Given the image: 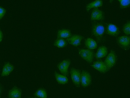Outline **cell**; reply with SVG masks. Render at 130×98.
Returning a JSON list of instances; mask_svg holds the SVG:
<instances>
[{"label": "cell", "mask_w": 130, "mask_h": 98, "mask_svg": "<svg viewBox=\"0 0 130 98\" xmlns=\"http://www.w3.org/2000/svg\"><path fill=\"white\" fill-rule=\"evenodd\" d=\"M107 23L103 21L98 22L93 21L92 24L91 33L95 36L98 43L103 42L105 40L104 35L105 33Z\"/></svg>", "instance_id": "1"}, {"label": "cell", "mask_w": 130, "mask_h": 98, "mask_svg": "<svg viewBox=\"0 0 130 98\" xmlns=\"http://www.w3.org/2000/svg\"><path fill=\"white\" fill-rule=\"evenodd\" d=\"M79 55L84 60L91 63L93 61L95 57V54L93 50L78 49Z\"/></svg>", "instance_id": "2"}, {"label": "cell", "mask_w": 130, "mask_h": 98, "mask_svg": "<svg viewBox=\"0 0 130 98\" xmlns=\"http://www.w3.org/2000/svg\"><path fill=\"white\" fill-rule=\"evenodd\" d=\"M118 61V57L115 51L111 50L109 55L106 57L104 63L107 67L109 70L111 67L115 66Z\"/></svg>", "instance_id": "3"}, {"label": "cell", "mask_w": 130, "mask_h": 98, "mask_svg": "<svg viewBox=\"0 0 130 98\" xmlns=\"http://www.w3.org/2000/svg\"><path fill=\"white\" fill-rule=\"evenodd\" d=\"M70 73L74 84L76 87H80L81 80V70L74 67H72L70 69Z\"/></svg>", "instance_id": "4"}, {"label": "cell", "mask_w": 130, "mask_h": 98, "mask_svg": "<svg viewBox=\"0 0 130 98\" xmlns=\"http://www.w3.org/2000/svg\"><path fill=\"white\" fill-rule=\"evenodd\" d=\"M118 45L124 50H128L130 48V36H122L116 38Z\"/></svg>", "instance_id": "5"}, {"label": "cell", "mask_w": 130, "mask_h": 98, "mask_svg": "<svg viewBox=\"0 0 130 98\" xmlns=\"http://www.w3.org/2000/svg\"><path fill=\"white\" fill-rule=\"evenodd\" d=\"M71 63V61L69 59H66L57 64V67L59 69L61 73L66 77L69 75L68 68Z\"/></svg>", "instance_id": "6"}, {"label": "cell", "mask_w": 130, "mask_h": 98, "mask_svg": "<svg viewBox=\"0 0 130 98\" xmlns=\"http://www.w3.org/2000/svg\"><path fill=\"white\" fill-rule=\"evenodd\" d=\"M80 83L83 88H86L91 84V77L88 71L83 70L81 75Z\"/></svg>", "instance_id": "7"}, {"label": "cell", "mask_w": 130, "mask_h": 98, "mask_svg": "<svg viewBox=\"0 0 130 98\" xmlns=\"http://www.w3.org/2000/svg\"><path fill=\"white\" fill-rule=\"evenodd\" d=\"M105 19V13L101 10H99L98 8H95L93 9L91 12V21H97L100 20L103 21Z\"/></svg>", "instance_id": "8"}, {"label": "cell", "mask_w": 130, "mask_h": 98, "mask_svg": "<svg viewBox=\"0 0 130 98\" xmlns=\"http://www.w3.org/2000/svg\"><path fill=\"white\" fill-rule=\"evenodd\" d=\"M91 66L101 73L105 74L109 71L104 62L101 59L94 61Z\"/></svg>", "instance_id": "9"}, {"label": "cell", "mask_w": 130, "mask_h": 98, "mask_svg": "<svg viewBox=\"0 0 130 98\" xmlns=\"http://www.w3.org/2000/svg\"><path fill=\"white\" fill-rule=\"evenodd\" d=\"M120 32L119 28L112 24H107L106 27L105 33L110 36L117 37L119 35Z\"/></svg>", "instance_id": "10"}, {"label": "cell", "mask_w": 130, "mask_h": 98, "mask_svg": "<svg viewBox=\"0 0 130 98\" xmlns=\"http://www.w3.org/2000/svg\"><path fill=\"white\" fill-rule=\"evenodd\" d=\"M84 39V37L80 35L75 34L72 35L70 37L67 38L66 41L70 44L75 47L80 45V42Z\"/></svg>", "instance_id": "11"}, {"label": "cell", "mask_w": 130, "mask_h": 98, "mask_svg": "<svg viewBox=\"0 0 130 98\" xmlns=\"http://www.w3.org/2000/svg\"><path fill=\"white\" fill-rule=\"evenodd\" d=\"M22 92L21 89L15 86L9 90L7 96L9 98H21Z\"/></svg>", "instance_id": "12"}, {"label": "cell", "mask_w": 130, "mask_h": 98, "mask_svg": "<svg viewBox=\"0 0 130 98\" xmlns=\"http://www.w3.org/2000/svg\"><path fill=\"white\" fill-rule=\"evenodd\" d=\"M14 68L15 67L13 65H12L9 62L5 63L1 76H8L14 69Z\"/></svg>", "instance_id": "13"}, {"label": "cell", "mask_w": 130, "mask_h": 98, "mask_svg": "<svg viewBox=\"0 0 130 98\" xmlns=\"http://www.w3.org/2000/svg\"><path fill=\"white\" fill-rule=\"evenodd\" d=\"M108 50L107 47L102 45L99 47L96 53L95 54V57L97 60L105 57L107 54Z\"/></svg>", "instance_id": "14"}, {"label": "cell", "mask_w": 130, "mask_h": 98, "mask_svg": "<svg viewBox=\"0 0 130 98\" xmlns=\"http://www.w3.org/2000/svg\"><path fill=\"white\" fill-rule=\"evenodd\" d=\"M55 77L57 83L59 84L64 85L68 83L69 79L67 77L60 75L56 71H55Z\"/></svg>", "instance_id": "15"}, {"label": "cell", "mask_w": 130, "mask_h": 98, "mask_svg": "<svg viewBox=\"0 0 130 98\" xmlns=\"http://www.w3.org/2000/svg\"><path fill=\"white\" fill-rule=\"evenodd\" d=\"M103 5V0H95V1L87 5V11L88 12L91 8H98L99 7H102Z\"/></svg>", "instance_id": "16"}, {"label": "cell", "mask_w": 130, "mask_h": 98, "mask_svg": "<svg viewBox=\"0 0 130 98\" xmlns=\"http://www.w3.org/2000/svg\"><path fill=\"white\" fill-rule=\"evenodd\" d=\"M85 47L87 49L93 50L97 47V44L94 40L91 38H87L85 41Z\"/></svg>", "instance_id": "17"}, {"label": "cell", "mask_w": 130, "mask_h": 98, "mask_svg": "<svg viewBox=\"0 0 130 98\" xmlns=\"http://www.w3.org/2000/svg\"><path fill=\"white\" fill-rule=\"evenodd\" d=\"M72 36L71 31L67 29L59 30L57 33V38H68Z\"/></svg>", "instance_id": "18"}, {"label": "cell", "mask_w": 130, "mask_h": 98, "mask_svg": "<svg viewBox=\"0 0 130 98\" xmlns=\"http://www.w3.org/2000/svg\"><path fill=\"white\" fill-rule=\"evenodd\" d=\"M34 95L36 97L40 98H47V93L46 90L44 88H39L34 94Z\"/></svg>", "instance_id": "19"}, {"label": "cell", "mask_w": 130, "mask_h": 98, "mask_svg": "<svg viewBox=\"0 0 130 98\" xmlns=\"http://www.w3.org/2000/svg\"><path fill=\"white\" fill-rule=\"evenodd\" d=\"M68 44V42L63 38H57L54 42V45L59 48H62L67 46Z\"/></svg>", "instance_id": "20"}, {"label": "cell", "mask_w": 130, "mask_h": 98, "mask_svg": "<svg viewBox=\"0 0 130 98\" xmlns=\"http://www.w3.org/2000/svg\"><path fill=\"white\" fill-rule=\"evenodd\" d=\"M114 0H110V3H112ZM120 2V7L121 9L130 7V0H117Z\"/></svg>", "instance_id": "21"}, {"label": "cell", "mask_w": 130, "mask_h": 98, "mask_svg": "<svg viewBox=\"0 0 130 98\" xmlns=\"http://www.w3.org/2000/svg\"><path fill=\"white\" fill-rule=\"evenodd\" d=\"M123 31L124 33L126 35H130V20L124 24Z\"/></svg>", "instance_id": "22"}, {"label": "cell", "mask_w": 130, "mask_h": 98, "mask_svg": "<svg viewBox=\"0 0 130 98\" xmlns=\"http://www.w3.org/2000/svg\"><path fill=\"white\" fill-rule=\"evenodd\" d=\"M6 12V9L0 6V20L2 19V18L3 17V16L5 15Z\"/></svg>", "instance_id": "23"}, {"label": "cell", "mask_w": 130, "mask_h": 98, "mask_svg": "<svg viewBox=\"0 0 130 98\" xmlns=\"http://www.w3.org/2000/svg\"><path fill=\"white\" fill-rule=\"evenodd\" d=\"M4 91V88L2 84L0 83V98L1 97V95H2V93Z\"/></svg>", "instance_id": "24"}, {"label": "cell", "mask_w": 130, "mask_h": 98, "mask_svg": "<svg viewBox=\"0 0 130 98\" xmlns=\"http://www.w3.org/2000/svg\"><path fill=\"white\" fill-rule=\"evenodd\" d=\"M3 32H2L1 29H0V43H1V42L2 41V40H3Z\"/></svg>", "instance_id": "25"}, {"label": "cell", "mask_w": 130, "mask_h": 98, "mask_svg": "<svg viewBox=\"0 0 130 98\" xmlns=\"http://www.w3.org/2000/svg\"><path fill=\"white\" fill-rule=\"evenodd\" d=\"M28 98H38V97H29Z\"/></svg>", "instance_id": "26"}, {"label": "cell", "mask_w": 130, "mask_h": 98, "mask_svg": "<svg viewBox=\"0 0 130 98\" xmlns=\"http://www.w3.org/2000/svg\"><path fill=\"white\" fill-rule=\"evenodd\" d=\"M0 65H1V63H0Z\"/></svg>", "instance_id": "27"}]
</instances>
